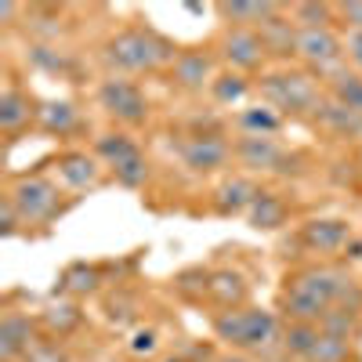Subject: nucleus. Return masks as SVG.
<instances>
[{"label": "nucleus", "instance_id": "423d86ee", "mask_svg": "<svg viewBox=\"0 0 362 362\" xmlns=\"http://www.w3.org/2000/svg\"><path fill=\"white\" fill-rule=\"evenodd\" d=\"M232 156L247 174H276V177H297L300 156L286 148L279 138H261V134H235L232 138Z\"/></svg>", "mask_w": 362, "mask_h": 362}, {"label": "nucleus", "instance_id": "aec40b11", "mask_svg": "<svg viewBox=\"0 0 362 362\" xmlns=\"http://www.w3.org/2000/svg\"><path fill=\"white\" fill-rule=\"evenodd\" d=\"M214 11L225 25L261 29L264 22H272L283 11V4H276V0H221V4H214Z\"/></svg>", "mask_w": 362, "mask_h": 362}, {"label": "nucleus", "instance_id": "58836bf2", "mask_svg": "<svg viewBox=\"0 0 362 362\" xmlns=\"http://www.w3.org/2000/svg\"><path fill=\"white\" fill-rule=\"evenodd\" d=\"M18 11H25V8H22V4H15V0H0V25H4V29H11Z\"/></svg>", "mask_w": 362, "mask_h": 362}, {"label": "nucleus", "instance_id": "20e7f679", "mask_svg": "<svg viewBox=\"0 0 362 362\" xmlns=\"http://www.w3.org/2000/svg\"><path fill=\"white\" fill-rule=\"evenodd\" d=\"M210 326H214V337L225 341L232 351H261V348H268L272 341H279V334H283L276 312L254 308V305L218 312Z\"/></svg>", "mask_w": 362, "mask_h": 362}, {"label": "nucleus", "instance_id": "e433bc0d", "mask_svg": "<svg viewBox=\"0 0 362 362\" xmlns=\"http://www.w3.org/2000/svg\"><path fill=\"white\" fill-rule=\"evenodd\" d=\"M25 362H66V355L58 351L51 341H40L33 351H29V358H25Z\"/></svg>", "mask_w": 362, "mask_h": 362}, {"label": "nucleus", "instance_id": "a19ab883", "mask_svg": "<svg viewBox=\"0 0 362 362\" xmlns=\"http://www.w3.org/2000/svg\"><path fill=\"white\" fill-rule=\"evenodd\" d=\"M167 362H185V358H167Z\"/></svg>", "mask_w": 362, "mask_h": 362}, {"label": "nucleus", "instance_id": "39448f33", "mask_svg": "<svg viewBox=\"0 0 362 362\" xmlns=\"http://www.w3.org/2000/svg\"><path fill=\"white\" fill-rule=\"evenodd\" d=\"M4 192H8L11 203L18 206L25 232L33 228V225L47 228L54 218H62V210H66V203H62V189H58L51 177H44V174H22V177L11 181Z\"/></svg>", "mask_w": 362, "mask_h": 362}, {"label": "nucleus", "instance_id": "f257e3e1", "mask_svg": "<svg viewBox=\"0 0 362 362\" xmlns=\"http://www.w3.org/2000/svg\"><path fill=\"white\" fill-rule=\"evenodd\" d=\"M351 283L355 279L348 272H341L334 264L293 268L283 283V293H279V312L286 322H319Z\"/></svg>", "mask_w": 362, "mask_h": 362}, {"label": "nucleus", "instance_id": "a878e982", "mask_svg": "<svg viewBox=\"0 0 362 362\" xmlns=\"http://www.w3.org/2000/svg\"><path fill=\"white\" fill-rule=\"evenodd\" d=\"M290 221V206L279 192H272V189H261V196L254 199L250 206V214H247V225L254 232H279L283 225Z\"/></svg>", "mask_w": 362, "mask_h": 362}, {"label": "nucleus", "instance_id": "f8f14e48", "mask_svg": "<svg viewBox=\"0 0 362 362\" xmlns=\"http://www.w3.org/2000/svg\"><path fill=\"white\" fill-rule=\"evenodd\" d=\"M218 51L214 47H181L174 66L167 69L170 83L177 90H185V95H199V90H210L218 76Z\"/></svg>", "mask_w": 362, "mask_h": 362}, {"label": "nucleus", "instance_id": "f3484780", "mask_svg": "<svg viewBox=\"0 0 362 362\" xmlns=\"http://www.w3.org/2000/svg\"><path fill=\"white\" fill-rule=\"evenodd\" d=\"M102 160L87 148H69L54 160V170H58V181L69 189V192H90L102 185Z\"/></svg>", "mask_w": 362, "mask_h": 362}, {"label": "nucleus", "instance_id": "dca6fc26", "mask_svg": "<svg viewBox=\"0 0 362 362\" xmlns=\"http://www.w3.org/2000/svg\"><path fill=\"white\" fill-rule=\"evenodd\" d=\"M257 196H261V185L254 181V174H228L210 196V210L218 218H239V214L247 218Z\"/></svg>", "mask_w": 362, "mask_h": 362}, {"label": "nucleus", "instance_id": "c85d7f7f", "mask_svg": "<svg viewBox=\"0 0 362 362\" xmlns=\"http://www.w3.org/2000/svg\"><path fill=\"white\" fill-rule=\"evenodd\" d=\"M322 337V326L319 322H283V334H279V344L290 358L297 362H308L312 348L319 344Z\"/></svg>", "mask_w": 362, "mask_h": 362}, {"label": "nucleus", "instance_id": "4be33fe9", "mask_svg": "<svg viewBox=\"0 0 362 362\" xmlns=\"http://www.w3.org/2000/svg\"><path fill=\"white\" fill-rule=\"evenodd\" d=\"M83 127V116L76 109V102L69 98H54V102H40V116H37V131L47 138H69Z\"/></svg>", "mask_w": 362, "mask_h": 362}, {"label": "nucleus", "instance_id": "6ab92c4d", "mask_svg": "<svg viewBox=\"0 0 362 362\" xmlns=\"http://www.w3.org/2000/svg\"><path fill=\"white\" fill-rule=\"evenodd\" d=\"M312 124H315L322 134L337 138V141H358V138H362V116L351 112V109H344L341 102H334L329 95L319 102Z\"/></svg>", "mask_w": 362, "mask_h": 362}, {"label": "nucleus", "instance_id": "2eb2a0df", "mask_svg": "<svg viewBox=\"0 0 362 362\" xmlns=\"http://www.w3.org/2000/svg\"><path fill=\"white\" fill-rule=\"evenodd\" d=\"M37 344H40L37 319H29L18 308H8L0 315V362H25Z\"/></svg>", "mask_w": 362, "mask_h": 362}, {"label": "nucleus", "instance_id": "bb28decb", "mask_svg": "<svg viewBox=\"0 0 362 362\" xmlns=\"http://www.w3.org/2000/svg\"><path fill=\"white\" fill-rule=\"evenodd\" d=\"M322 87H326V95L334 98V102H341L344 109H351V112L362 116V73H358V69H351V66L344 62L341 69H334L329 76H322Z\"/></svg>", "mask_w": 362, "mask_h": 362}, {"label": "nucleus", "instance_id": "9b49d317", "mask_svg": "<svg viewBox=\"0 0 362 362\" xmlns=\"http://www.w3.org/2000/svg\"><path fill=\"white\" fill-rule=\"evenodd\" d=\"M344 33L337 29H300L297 37V62L319 80L344 66Z\"/></svg>", "mask_w": 362, "mask_h": 362}, {"label": "nucleus", "instance_id": "5701e85b", "mask_svg": "<svg viewBox=\"0 0 362 362\" xmlns=\"http://www.w3.org/2000/svg\"><path fill=\"white\" fill-rule=\"evenodd\" d=\"M206 297L214 300L221 312L243 308L247 297H250V286H247V279H243V272H235V268H218V272H210V279H206Z\"/></svg>", "mask_w": 362, "mask_h": 362}, {"label": "nucleus", "instance_id": "f03ea898", "mask_svg": "<svg viewBox=\"0 0 362 362\" xmlns=\"http://www.w3.org/2000/svg\"><path fill=\"white\" fill-rule=\"evenodd\" d=\"M177 44L167 40L153 25H124L102 44V62L109 76H141L170 69L177 58Z\"/></svg>", "mask_w": 362, "mask_h": 362}, {"label": "nucleus", "instance_id": "4468645a", "mask_svg": "<svg viewBox=\"0 0 362 362\" xmlns=\"http://www.w3.org/2000/svg\"><path fill=\"white\" fill-rule=\"evenodd\" d=\"M37 116H40V102L22 83L8 80V87L0 90V134L15 141L22 131L37 127Z\"/></svg>", "mask_w": 362, "mask_h": 362}, {"label": "nucleus", "instance_id": "cd10ccee", "mask_svg": "<svg viewBox=\"0 0 362 362\" xmlns=\"http://www.w3.org/2000/svg\"><path fill=\"white\" fill-rule=\"evenodd\" d=\"M105 283V272L102 264H87V261H76L62 272V279H58V290H62L66 297H90V293H98Z\"/></svg>", "mask_w": 362, "mask_h": 362}, {"label": "nucleus", "instance_id": "c756f323", "mask_svg": "<svg viewBox=\"0 0 362 362\" xmlns=\"http://www.w3.org/2000/svg\"><path fill=\"white\" fill-rule=\"evenodd\" d=\"M286 8L297 29H334L337 25V4H329V0H297V4H286Z\"/></svg>", "mask_w": 362, "mask_h": 362}, {"label": "nucleus", "instance_id": "c9c22d12", "mask_svg": "<svg viewBox=\"0 0 362 362\" xmlns=\"http://www.w3.org/2000/svg\"><path fill=\"white\" fill-rule=\"evenodd\" d=\"M344 54H348L351 69L362 73V29H355V33H344Z\"/></svg>", "mask_w": 362, "mask_h": 362}, {"label": "nucleus", "instance_id": "0eeeda50", "mask_svg": "<svg viewBox=\"0 0 362 362\" xmlns=\"http://www.w3.org/2000/svg\"><path fill=\"white\" fill-rule=\"evenodd\" d=\"M95 156L109 167V174L116 177V185L124 189H141L148 181V160L141 153V145L127 134V131H105L95 138Z\"/></svg>", "mask_w": 362, "mask_h": 362}, {"label": "nucleus", "instance_id": "ea45409f", "mask_svg": "<svg viewBox=\"0 0 362 362\" xmlns=\"http://www.w3.org/2000/svg\"><path fill=\"white\" fill-rule=\"evenodd\" d=\"M218 362H250V358H247L243 351H228V355H221Z\"/></svg>", "mask_w": 362, "mask_h": 362}, {"label": "nucleus", "instance_id": "4c0bfd02", "mask_svg": "<svg viewBox=\"0 0 362 362\" xmlns=\"http://www.w3.org/2000/svg\"><path fill=\"white\" fill-rule=\"evenodd\" d=\"M131 351H145V355H153L156 351V329H138L134 341H131Z\"/></svg>", "mask_w": 362, "mask_h": 362}, {"label": "nucleus", "instance_id": "2f4dec72", "mask_svg": "<svg viewBox=\"0 0 362 362\" xmlns=\"http://www.w3.org/2000/svg\"><path fill=\"white\" fill-rule=\"evenodd\" d=\"M29 62H33L37 69L58 73V76L73 73V58H69V54H66L62 47H54V44H44V40H37L33 47H29Z\"/></svg>", "mask_w": 362, "mask_h": 362}, {"label": "nucleus", "instance_id": "412c9836", "mask_svg": "<svg viewBox=\"0 0 362 362\" xmlns=\"http://www.w3.org/2000/svg\"><path fill=\"white\" fill-rule=\"evenodd\" d=\"M297 37H300V29L290 18V8L286 4H283V11L272 18V22L261 25V40L268 47V58H276L279 66H290V58H297Z\"/></svg>", "mask_w": 362, "mask_h": 362}, {"label": "nucleus", "instance_id": "393cba45", "mask_svg": "<svg viewBox=\"0 0 362 362\" xmlns=\"http://www.w3.org/2000/svg\"><path fill=\"white\" fill-rule=\"evenodd\" d=\"M235 134H261V138H279V131L286 127V116H279L272 105L257 102V105H243L232 116Z\"/></svg>", "mask_w": 362, "mask_h": 362}, {"label": "nucleus", "instance_id": "473e14b6", "mask_svg": "<svg viewBox=\"0 0 362 362\" xmlns=\"http://www.w3.org/2000/svg\"><path fill=\"white\" fill-rule=\"evenodd\" d=\"M351 344H355V341L337 337V334H326V329H322V337H319V344L312 348L308 362H348V358H351Z\"/></svg>", "mask_w": 362, "mask_h": 362}, {"label": "nucleus", "instance_id": "9d476101", "mask_svg": "<svg viewBox=\"0 0 362 362\" xmlns=\"http://www.w3.org/2000/svg\"><path fill=\"white\" fill-rule=\"evenodd\" d=\"M177 160L192 177H210V174H221L235 156H232V141L221 134H181Z\"/></svg>", "mask_w": 362, "mask_h": 362}, {"label": "nucleus", "instance_id": "7ed1b4c3", "mask_svg": "<svg viewBox=\"0 0 362 362\" xmlns=\"http://www.w3.org/2000/svg\"><path fill=\"white\" fill-rule=\"evenodd\" d=\"M257 95L286 119H315L319 102L326 98V87L305 66H276L257 76Z\"/></svg>", "mask_w": 362, "mask_h": 362}, {"label": "nucleus", "instance_id": "1a4fd4ad", "mask_svg": "<svg viewBox=\"0 0 362 362\" xmlns=\"http://www.w3.org/2000/svg\"><path fill=\"white\" fill-rule=\"evenodd\" d=\"M95 98H98V109L119 127H141L148 119V98L141 83L131 76H105L95 87Z\"/></svg>", "mask_w": 362, "mask_h": 362}, {"label": "nucleus", "instance_id": "7c9ffc66", "mask_svg": "<svg viewBox=\"0 0 362 362\" xmlns=\"http://www.w3.org/2000/svg\"><path fill=\"white\" fill-rule=\"evenodd\" d=\"M40 322H44V329H47V334L69 337L73 329L83 322V312L73 305V300H54V305H47V308H44Z\"/></svg>", "mask_w": 362, "mask_h": 362}, {"label": "nucleus", "instance_id": "a211bd4d", "mask_svg": "<svg viewBox=\"0 0 362 362\" xmlns=\"http://www.w3.org/2000/svg\"><path fill=\"white\" fill-rule=\"evenodd\" d=\"M319 326L326 329V334H337V337L355 341V337L362 334V286L351 283V286L334 300V308L319 319Z\"/></svg>", "mask_w": 362, "mask_h": 362}, {"label": "nucleus", "instance_id": "f704fd0d", "mask_svg": "<svg viewBox=\"0 0 362 362\" xmlns=\"http://www.w3.org/2000/svg\"><path fill=\"white\" fill-rule=\"evenodd\" d=\"M337 25L344 33L362 29V0H344V4H337Z\"/></svg>", "mask_w": 362, "mask_h": 362}, {"label": "nucleus", "instance_id": "b1692460", "mask_svg": "<svg viewBox=\"0 0 362 362\" xmlns=\"http://www.w3.org/2000/svg\"><path fill=\"white\" fill-rule=\"evenodd\" d=\"M254 90H257V80H250V76H243V73H232V69H221V73L214 76V83H210L206 95H210V102H214V105L239 112Z\"/></svg>", "mask_w": 362, "mask_h": 362}, {"label": "nucleus", "instance_id": "6e6552de", "mask_svg": "<svg viewBox=\"0 0 362 362\" xmlns=\"http://www.w3.org/2000/svg\"><path fill=\"white\" fill-rule=\"evenodd\" d=\"M214 51H218L221 69L243 73V76L264 73V66L272 62L268 47L261 40V29H243V25H225L214 40Z\"/></svg>", "mask_w": 362, "mask_h": 362}, {"label": "nucleus", "instance_id": "72a5a7b5", "mask_svg": "<svg viewBox=\"0 0 362 362\" xmlns=\"http://www.w3.org/2000/svg\"><path fill=\"white\" fill-rule=\"evenodd\" d=\"M18 232H22V214H18V206L11 203L8 192H0V235L11 239V235H18Z\"/></svg>", "mask_w": 362, "mask_h": 362}, {"label": "nucleus", "instance_id": "ddd939ff", "mask_svg": "<svg viewBox=\"0 0 362 362\" xmlns=\"http://www.w3.org/2000/svg\"><path fill=\"white\" fill-rule=\"evenodd\" d=\"M297 239L305 250L334 257V254H341L355 243V228H351L348 218H308L297 228Z\"/></svg>", "mask_w": 362, "mask_h": 362}]
</instances>
